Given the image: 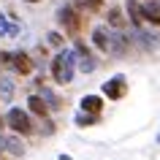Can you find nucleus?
I'll return each mask as SVG.
<instances>
[{
	"instance_id": "obj_1",
	"label": "nucleus",
	"mask_w": 160,
	"mask_h": 160,
	"mask_svg": "<svg viewBox=\"0 0 160 160\" xmlns=\"http://www.w3.org/2000/svg\"><path fill=\"white\" fill-rule=\"evenodd\" d=\"M92 46L95 49H101L103 54H125V49H128V38L119 30H114V27H103V25H98L92 30Z\"/></svg>"
},
{
	"instance_id": "obj_2",
	"label": "nucleus",
	"mask_w": 160,
	"mask_h": 160,
	"mask_svg": "<svg viewBox=\"0 0 160 160\" xmlns=\"http://www.w3.org/2000/svg\"><path fill=\"white\" fill-rule=\"evenodd\" d=\"M76 71H79V65H76V52L73 49H60L54 54V60H52V79L57 84H71Z\"/></svg>"
},
{
	"instance_id": "obj_3",
	"label": "nucleus",
	"mask_w": 160,
	"mask_h": 160,
	"mask_svg": "<svg viewBox=\"0 0 160 160\" xmlns=\"http://www.w3.org/2000/svg\"><path fill=\"white\" fill-rule=\"evenodd\" d=\"M57 19H60V25H62V30H65L68 35H79V33H82V27H84V19H82V11L76 8L73 3H68V6H62V8L57 11Z\"/></svg>"
},
{
	"instance_id": "obj_4",
	"label": "nucleus",
	"mask_w": 160,
	"mask_h": 160,
	"mask_svg": "<svg viewBox=\"0 0 160 160\" xmlns=\"http://www.w3.org/2000/svg\"><path fill=\"white\" fill-rule=\"evenodd\" d=\"M6 125L14 130V133L19 136H30L33 133V119H30V114H27L25 109H19V106H14V109H8V114H6Z\"/></svg>"
},
{
	"instance_id": "obj_5",
	"label": "nucleus",
	"mask_w": 160,
	"mask_h": 160,
	"mask_svg": "<svg viewBox=\"0 0 160 160\" xmlns=\"http://www.w3.org/2000/svg\"><path fill=\"white\" fill-rule=\"evenodd\" d=\"M0 60L8 68H14L19 76H30L33 73V60L27 52H11V54H0Z\"/></svg>"
},
{
	"instance_id": "obj_6",
	"label": "nucleus",
	"mask_w": 160,
	"mask_h": 160,
	"mask_svg": "<svg viewBox=\"0 0 160 160\" xmlns=\"http://www.w3.org/2000/svg\"><path fill=\"white\" fill-rule=\"evenodd\" d=\"M103 95H106L109 101H122V98L128 95V79L122 73L106 79V82H103Z\"/></svg>"
},
{
	"instance_id": "obj_7",
	"label": "nucleus",
	"mask_w": 160,
	"mask_h": 160,
	"mask_svg": "<svg viewBox=\"0 0 160 160\" xmlns=\"http://www.w3.org/2000/svg\"><path fill=\"white\" fill-rule=\"evenodd\" d=\"M73 52H76V65H79V71H82V73H92L95 71V60H92V54H90V49H87L82 41H73Z\"/></svg>"
},
{
	"instance_id": "obj_8",
	"label": "nucleus",
	"mask_w": 160,
	"mask_h": 160,
	"mask_svg": "<svg viewBox=\"0 0 160 160\" xmlns=\"http://www.w3.org/2000/svg\"><path fill=\"white\" fill-rule=\"evenodd\" d=\"M79 109L82 111H87V114H95V117H101L103 114V98L101 95H84L82 101H79Z\"/></svg>"
},
{
	"instance_id": "obj_9",
	"label": "nucleus",
	"mask_w": 160,
	"mask_h": 160,
	"mask_svg": "<svg viewBox=\"0 0 160 160\" xmlns=\"http://www.w3.org/2000/svg\"><path fill=\"white\" fill-rule=\"evenodd\" d=\"M128 17H130V22H133L136 27H141L144 22H147V11H144V6L138 3V0H128Z\"/></svg>"
},
{
	"instance_id": "obj_10",
	"label": "nucleus",
	"mask_w": 160,
	"mask_h": 160,
	"mask_svg": "<svg viewBox=\"0 0 160 160\" xmlns=\"http://www.w3.org/2000/svg\"><path fill=\"white\" fill-rule=\"evenodd\" d=\"M27 106H30V111L33 114H38V117H49V103H46V98H41V95H30L27 98Z\"/></svg>"
},
{
	"instance_id": "obj_11",
	"label": "nucleus",
	"mask_w": 160,
	"mask_h": 160,
	"mask_svg": "<svg viewBox=\"0 0 160 160\" xmlns=\"http://www.w3.org/2000/svg\"><path fill=\"white\" fill-rule=\"evenodd\" d=\"M19 33V25H14L3 11H0V38H14Z\"/></svg>"
},
{
	"instance_id": "obj_12",
	"label": "nucleus",
	"mask_w": 160,
	"mask_h": 160,
	"mask_svg": "<svg viewBox=\"0 0 160 160\" xmlns=\"http://www.w3.org/2000/svg\"><path fill=\"white\" fill-rule=\"evenodd\" d=\"M144 11H147V22L155 27H160V3L158 0H149L147 6H144Z\"/></svg>"
},
{
	"instance_id": "obj_13",
	"label": "nucleus",
	"mask_w": 160,
	"mask_h": 160,
	"mask_svg": "<svg viewBox=\"0 0 160 160\" xmlns=\"http://www.w3.org/2000/svg\"><path fill=\"white\" fill-rule=\"evenodd\" d=\"M11 98H14V82L11 79H0V101L3 103H11Z\"/></svg>"
},
{
	"instance_id": "obj_14",
	"label": "nucleus",
	"mask_w": 160,
	"mask_h": 160,
	"mask_svg": "<svg viewBox=\"0 0 160 160\" xmlns=\"http://www.w3.org/2000/svg\"><path fill=\"white\" fill-rule=\"evenodd\" d=\"M101 117H95V114H87V111H82V114H76V125L84 128V125H95Z\"/></svg>"
},
{
	"instance_id": "obj_15",
	"label": "nucleus",
	"mask_w": 160,
	"mask_h": 160,
	"mask_svg": "<svg viewBox=\"0 0 160 160\" xmlns=\"http://www.w3.org/2000/svg\"><path fill=\"white\" fill-rule=\"evenodd\" d=\"M82 6H84L87 14H98L103 8V0H82Z\"/></svg>"
},
{
	"instance_id": "obj_16",
	"label": "nucleus",
	"mask_w": 160,
	"mask_h": 160,
	"mask_svg": "<svg viewBox=\"0 0 160 160\" xmlns=\"http://www.w3.org/2000/svg\"><path fill=\"white\" fill-rule=\"evenodd\" d=\"M109 25L111 27H122V11H119V8H111L109 11Z\"/></svg>"
},
{
	"instance_id": "obj_17",
	"label": "nucleus",
	"mask_w": 160,
	"mask_h": 160,
	"mask_svg": "<svg viewBox=\"0 0 160 160\" xmlns=\"http://www.w3.org/2000/svg\"><path fill=\"white\" fill-rule=\"evenodd\" d=\"M46 41H49L52 46H62V43H65V41H62V35H57V33H49V35H46Z\"/></svg>"
},
{
	"instance_id": "obj_18",
	"label": "nucleus",
	"mask_w": 160,
	"mask_h": 160,
	"mask_svg": "<svg viewBox=\"0 0 160 160\" xmlns=\"http://www.w3.org/2000/svg\"><path fill=\"white\" fill-rule=\"evenodd\" d=\"M25 3H33V6H35V3H41V0H25Z\"/></svg>"
},
{
	"instance_id": "obj_19",
	"label": "nucleus",
	"mask_w": 160,
	"mask_h": 160,
	"mask_svg": "<svg viewBox=\"0 0 160 160\" xmlns=\"http://www.w3.org/2000/svg\"><path fill=\"white\" fill-rule=\"evenodd\" d=\"M60 160H71V158H68V155H60Z\"/></svg>"
},
{
	"instance_id": "obj_20",
	"label": "nucleus",
	"mask_w": 160,
	"mask_h": 160,
	"mask_svg": "<svg viewBox=\"0 0 160 160\" xmlns=\"http://www.w3.org/2000/svg\"><path fill=\"white\" fill-rule=\"evenodd\" d=\"M0 128H3V119H0Z\"/></svg>"
}]
</instances>
